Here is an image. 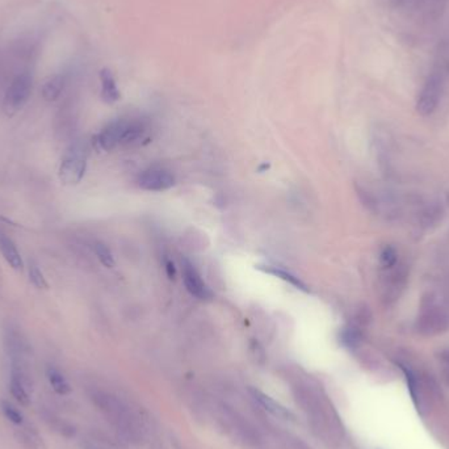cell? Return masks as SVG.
<instances>
[{"instance_id":"20","label":"cell","mask_w":449,"mask_h":449,"mask_svg":"<svg viewBox=\"0 0 449 449\" xmlns=\"http://www.w3.org/2000/svg\"><path fill=\"white\" fill-rule=\"evenodd\" d=\"M343 339L348 345H356L361 339L359 329L356 327H348L343 331Z\"/></svg>"},{"instance_id":"17","label":"cell","mask_w":449,"mask_h":449,"mask_svg":"<svg viewBox=\"0 0 449 449\" xmlns=\"http://www.w3.org/2000/svg\"><path fill=\"white\" fill-rule=\"evenodd\" d=\"M93 251H95L96 257L100 260V263L103 264L104 267H107V268L115 267V257L112 255L111 250L105 244H102V242H96V244H93Z\"/></svg>"},{"instance_id":"8","label":"cell","mask_w":449,"mask_h":449,"mask_svg":"<svg viewBox=\"0 0 449 449\" xmlns=\"http://www.w3.org/2000/svg\"><path fill=\"white\" fill-rule=\"evenodd\" d=\"M386 275L384 289H385V300H397L401 292L403 291L406 282H407V271L405 266L396 264L394 267L389 268Z\"/></svg>"},{"instance_id":"19","label":"cell","mask_w":449,"mask_h":449,"mask_svg":"<svg viewBox=\"0 0 449 449\" xmlns=\"http://www.w3.org/2000/svg\"><path fill=\"white\" fill-rule=\"evenodd\" d=\"M29 280L39 289H48L49 288V284L46 282L42 271L39 270V267L36 263H30Z\"/></svg>"},{"instance_id":"12","label":"cell","mask_w":449,"mask_h":449,"mask_svg":"<svg viewBox=\"0 0 449 449\" xmlns=\"http://www.w3.org/2000/svg\"><path fill=\"white\" fill-rule=\"evenodd\" d=\"M64 87V79L62 75H53L42 86V96L46 102H55Z\"/></svg>"},{"instance_id":"18","label":"cell","mask_w":449,"mask_h":449,"mask_svg":"<svg viewBox=\"0 0 449 449\" xmlns=\"http://www.w3.org/2000/svg\"><path fill=\"white\" fill-rule=\"evenodd\" d=\"M398 263V254L394 247L392 246H386L384 250L380 254V264L384 270H389L392 267H394Z\"/></svg>"},{"instance_id":"16","label":"cell","mask_w":449,"mask_h":449,"mask_svg":"<svg viewBox=\"0 0 449 449\" xmlns=\"http://www.w3.org/2000/svg\"><path fill=\"white\" fill-rule=\"evenodd\" d=\"M0 411L6 416V419H8L11 423L21 424L24 421L23 414L17 410L11 402H8L6 399L0 401Z\"/></svg>"},{"instance_id":"1","label":"cell","mask_w":449,"mask_h":449,"mask_svg":"<svg viewBox=\"0 0 449 449\" xmlns=\"http://www.w3.org/2000/svg\"><path fill=\"white\" fill-rule=\"evenodd\" d=\"M89 153L84 145L74 143L64 153L59 166V179L66 185L79 184L87 169Z\"/></svg>"},{"instance_id":"2","label":"cell","mask_w":449,"mask_h":449,"mask_svg":"<svg viewBox=\"0 0 449 449\" xmlns=\"http://www.w3.org/2000/svg\"><path fill=\"white\" fill-rule=\"evenodd\" d=\"M32 87L33 80L28 73H23L15 77L4 96V112L8 116H13L21 111L32 93Z\"/></svg>"},{"instance_id":"21","label":"cell","mask_w":449,"mask_h":449,"mask_svg":"<svg viewBox=\"0 0 449 449\" xmlns=\"http://www.w3.org/2000/svg\"><path fill=\"white\" fill-rule=\"evenodd\" d=\"M166 270H167V275L169 279H175V275H176V270H175V266L171 260H168L166 263Z\"/></svg>"},{"instance_id":"11","label":"cell","mask_w":449,"mask_h":449,"mask_svg":"<svg viewBox=\"0 0 449 449\" xmlns=\"http://www.w3.org/2000/svg\"><path fill=\"white\" fill-rule=\"evenodd\" d=\"M10 390L13 398L20 403L28 406L30 402V398L26 390V374L23 372V369L19 368H12L11 372V383H10Z\"/></svg>"},{"instance_id":"10","label":"cell","mask_w":449,"mask_h":449,"mask_svg":"<svg viewBox=\"0 0 449 449\" xmlns=\"http://www.w3.org/2000/svg\"><path fill=\"white\" fill-rule=\"evenodd\" d=\"M257 271H262L264 273H268L272 276H276L279 279H282L285 282L293 285L298 291L304 292V293H310V289L305 282H302L300 277H297L293 273H291L289 271L282 270L280 267H275V266H267V264H257L255 266Z\"/></svg>"},{"instance_id":"6","label":"cell","mask_w":449,"mask_h":449,"mask_svg":"<svg viewBox=\"0 0 449 449\" xmlns=\"http://www.w3.org/2000/svg\"><path fill=\"white\" fill-rule=\"evenodd\" d=\"M181 268H183V282L185 285V289L197 300L206 301L213 297V292L206 285L205 282L201 279V275L199 273L197 268L192 263L187 259L181 260Z\"/></svg>"},{"instance_id":"4","label":"cell","mask_w":449,"mask_h":449,"mask_svg":"<svg viewBox=\"0 0 449 449\" xmlns=\"http://www.w3.org/2000/svg\"><path fill=\"white\" fill-rule=\"evenodd\" d=\"M443 91V79L439 74H432L425 80L423 89L419 93L416 102V111L422 116L432 115L440 102Z\"/></svg>"},{"instance_id":"9","label":"cell","mask_w":449,"mask_h":449,"mask_svg":"<svg viewBox=\"0 0 449 449\" xmlns=\"http://www.w3.org/2000/svg\"><path fill=\"white\" fill-rule=\"evenodd\" d=\"M0 253L13 270H23L24 262H23V257L20 255V253L17 251L16 244H13L11 238H8L1 231H0Z\"/></svg>"},{"instance_id":"5","label":"cell","mask_w":449,"mask_h":449,"mask_svg":"<svg viewBox=\"0 0 449 449\" xmlns=\"http://www.w3.org/2000/svg\"><path fill=\"white\" fill-rule=\"evenodd\" d=\"M175 176L165 168H149L143 171L138 178L140 188L149 192L167 191L175 185Z\"/></svg>"},{"instance_id":"15","label":"cell","mask_w":449,"mask_h":449,"mask_svg":"<svg viewBox=\"0 0 449 449\" xmlns=\"http://www.w3.org/2000/svg\"><path fill=\"white\" fill-rule=\"evenodd\" d=\"M102 83H103V99L108 103H113L118 99V92L116 89L115 82L112 77L107 73L103 71L102 73Z\"/></svg>"},{"instance_id":"13","label":"cell","mask_w":449,"mask_h":449,"mask_svg":"<svg viewBox=\"0 0 449 449\" xmlns=\"http://www.w3.org/2000/svg\"><path fill=\"white\" fill-rule=\"evenodd\" d=\"M46 376H48V380L52 385L53 390L61 396H66L71 392V387L68 385L67 380L64 378V374L59 372L58 369L53 368V367H49L48 371H46Z\"/></svg>"},{"instance_id":"14","label":"cell","mask_w":449,"mask_h":449,"mask_svg":"<svg viewBox=\"0 0 449 449\" xmlns=\"http://www.w3.org/2000/svg\"><path fill=\"white\" fill-rule=\"evenodd\" d=\"M255 397H257V401H259V402L266 407V410L270 411V412H272L273 415H276V416H279V418H284V419H286V418L291 416L289 411L285 410L280 403L275 402V401L271 399L270 397H267V396H264V394H262V393H259V392H255Z\"/></svg>"},{"instance_id":"3","label":"cell","mask_w":449,"mask_h":449,"mask_svg":"<svg viewBox=\"0 0 449 449\" xmlns=\"http://www.w3.org/2000/svg\"><path fill=\"white\" fill-rule=\"evenodd\" d=\"M134 120H117L107 125L93 138L95 147L103 152H112L117 146H122Z\"/></svg>"},{"instance_id":"7","label":"cell","mask_w":449,"mask_h":449,"mask_svg":"<svg viewBox=\"0 0 449 449\" xmlns=\"http://www.w3.org/2000/svg\"><path fill=\"white\" fill-rule=\"evenodd\" d=\"M448 326L447 315L435 306L424 309L418 318V330L423 335H437L443 333Z\"/></svg>"}]
</instances>
